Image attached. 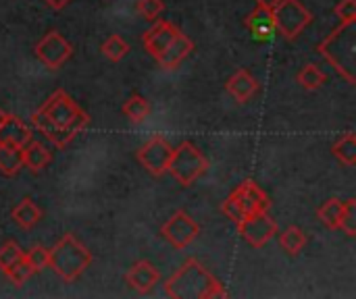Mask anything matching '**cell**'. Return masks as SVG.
<instances>
[{
	"mask_svg": "<svg viewBox=\"0 0 356 299\" xmlns=\"http://www.w3.org/2000/svg\"><path fill=\"white\" fill-rule=\"evenodd\" d=\"M296 79H298V83H300L305 89L315 92V89H319V87L327 81V75H325L317 65H305V67L298 71Z\"/></svg>",
	"mask_w": 356,
	"mask_h": 299,
	"instance_id": "22",
	"label": "cell"
},
{
	"mask_svg": "<svg viewBox=\"0 0 356 299\" xmlns=\"http://www.w3.org/2000/svg\"><path fill=\"white\" fill-rule=\"evenodd\" d=\"M23 256V250L19 248L17 241H6L0 248V271H6L10 264H15Z\"/></svg>",
	"mask_w": 356,
	"mask_h": 299,
	"instance_id": "30",
	"label": "cell"
},
{
	"mask_svg": "<svg viewBox=\"0 0 356 299\" xmlns=\"http://www.w3.org/2000/svg\"><path fill=\"white\" fill-rule=\"evenodd\" d=\"M102 54L108 58V60H113V62H119L123 56H127V52H129V44L121 37V35H111L104 44H102Z\"/></svg>",
	"mask_w": 356,
	"mask_h": 299,
	"instance_id": "27",
	"label": "cell"
},
{
	"mask_svg": "<svg viewBox=\"0 0 356 299\" xmlns=\"http://www.w3.org/2000/svg\"><path fill=\"white\" fill-rule=\"evenodd\" d=\"M4 273V277L13 283V285H23L25 281H29L31 279V275H35V271H33V266L29 264V260L25 258V254L15 262V264H10L6 271H2Z\"/></svg>",
	"mask_w": 356,
	"mask_h": 299,
	"instance_id": "25",
	"label": "cell"
},
{
	"mask_svg": "<svg viewBox=\"0 0 356 299\" xmlns=\"http://www.w3.org/2000/svg\"><path fill=\"white\" fill-rule=\"evenodd\" d=\"M44 2H46V6L52 8V10H63L71 0H44Z\"/></svg>",
	"mask_w": 356,
	"mask_h": 299,
	"instance_id": "34",
	"label": "cell"
},
{
	"mask_svg": "<svg viewBox=\"0 0 356 299\" xmlns=\"http://www.w3.org/2000/svg\"><path fill=\"white\" fill-rule=\"evenodd\" d=\"M321 56L336 69V73L350 85L356 83V21L340 23L321 44Z\"/></svg>",
	"mask_w": 356,
	"mask_h": 299,
	"instance_id": "3",
	"label": "cell"
},
{
	"mask_svg": "<svg viewBox=\"0 0 356 299\" xmlns=\"http://www.w3.org/2000/svg\"><path fill=\"white\" fill-rule=\"evenodd\" d=\"M221 210H223V214H225L229 221H234V223H240V221L246 216V214H244V208H242V202H240V196H238L236 189L227 196V200L223 202Z\"/></svg>",
	"mask_w": 356,
	"mask_h": 299,
	"instance_id": "29",
	"label": "cell"
},
{
	"mask_svg": "<svg viewBox=\"0 0 356 299\" xmlns=\"http://www.w3.org/2000/svg\"><path fill=\"white\" fill-rule=\"evenodd\" d=\"M171 154H173V146L167 139L152 137L136 152V158L152 177H163L167 173Z\"/></svg>",
	"mask_w": 356,
	"mask_h": 299,
	"instance_id": "8",
	"label": "cell"
},
{
	"mask_svg": "<svg viewBox=\"0 0 356 299\" xmlns=\"http://www.w3.org/2000/svg\"><path fill=\"white\" fill-rule=\"evenodd\" d=\"M254 2H257V6H261V8L273 10V8L277 6V2H280V0H254Z\"/></svg>",
	"mask_w": 356,
	"mask_h": 299,
	"instance_id": "35",
	"label": "cell"
},
{
	"mask_svg": "<svg viewBox=\"0 0 356 299\" xmlns=\"http://www.w3.org/2000/svg\"><path fill=\"white\" fill-rule=\"evenodd\" d=\"M209 169L207 156L192 144V142H181L177 148H173L167 173L184 187L194 185Z\"/></svg>",
	"mask_w": 356,
	"mask_h": 299,
	"instance_id": "5",
	"label": "cell"
},
{
	"mask_svg": "<svg viewBox=\"0 0 356 299\" xmlns=\"http://www.w3.org/2000/svg\"><path fill=\"white\" fill-rule=\"evenodd\" d=\"M334 15L340 19V23H355L356 0H340L334 8Z\"/></svg>",
	"mask_w": 356,
	"mask_h": 299,
	"instance_id": "32",
	"label": "cell"
},
{
	"mask_svg": "<svg viewBox=\"0 0 356 299\" xmlns=\"http://www.w3.org/2000/svg\"><path fill=\"white\" fill-rule=\"evenodd\" d=\"M165 293L175 299L227 298V289L194 258L169 277L165 283Z\"/></svg>",
	"mask_w": 356,
	"mask_h": 299,
	"instance_id": "2",
	"label": "cell"
},
{
	"mask_svg": "<svg viewBox=\"0 0 356 299\" xmlns=\"http://www.w3.org/2000/svg\"><path fill=\"white\" fill-rule=\"evenodd\" d=\"M259 87H261L259 81L250 75L248 69L236 71V73L227 79V83H225L227 94H229L236 102H240V104L248 102V100L259 92Z\"/></svg>",
	"mask_w": 356,
	"mask_h": 299,
	"instance_id": "15",
	"label": "cell"
},
{
	"mask_svg": "<svg viewBox=\"0 0 356 299\" xmlns=\"http://www.w3.org/2000/svg\"><path fill=\"white\" fill-rule=\"evenodd\" d=\"M159 279H161L159 271H156L150 262H146V260L136 262V264L125 273L127 285H129L134 291L142 293V296H144V293H150V291L156 287Z\"/></svg>",
	"mask_w": 356,
	"mask_h": 299,
	"instance_id": "12",
	"label": "cell"
},
{
	"mask_svg": "<svg viewBox=\"0 0 356 299\" xmlns=\"http://www.w3.org/2000/svg\"><path fill=\"white\" fill-rule=\"evenodd\" d=\"M29 139H33L31 129L15 114H6L4 123L0 125V144H10L23 148Z\"/></svg>",
	"mask_w": 356,
	"mask_h": 299,
	"instance_id": "17",
	"label": "cell"
},
{
	"mask_svg": "<svg viewBox=\"0 0 356 299\" xmlns=\"http://www.w3.org/2000/svg\"><path fill=\"white\" fill-rule=\"evenodd\" d=\"M273 12V25L275 29L288 40H296L307 25L313 23V12L300 2V0H280Z\"/></svg>",
	"mask_w": 356,
	"mask_h": 299,
	"instance_id": "6",
	"label": "cell"
},
{
	"mask_svg": "<svg viewBox=\"0 0 356 299\" xmlns=\"http://www.w3.org/2000/svg\"><path fill=\"white\" fill-rule=\"evenodd\" d=\"M23 169V154L21 148L10 144H0V173L4 177H15Z\"/></svg>",
	"mask_w": 356,
	"mask_h": 299,
	"instance_id": "20",
	"label": "cell"
},
{
	"mask_svg": "<svg viewBox=\"0 0 356 299\" xmlns=\"http://www.w3.org/2000/svg\"><path fill=\"white\" fill-rule=\"evenodd\" d=\"M21 154H23V166H27L33 175H38L42 169H46L52 160V154L50 150L35 142V139H29L23 148H21Z\"/></svg>",
	"mask_w": 356,
	"mask_h": 299,
	"instance_id": "18",
	"label": "cell"
},
{
	"mask_svg": "<svg viewBox=\"0 0 356 299\" xmlns=\"http://www.w3.org/2000/svg\"><path fill=\"white\" fill-rule=\"evenodd\" d=\"M92 264V254L88 252V248L71 233L63 235V239L50 250V260L48 266L65 281V283H73L77 281L86 268Z\"/></svg>",
	"mask_w": 356,
	"mask_h": 299,
	"instance_id": "4",
	"label": "cell"
},
{
	"mask_svg": "<svg viewBox=\"0 0 356 299\" xmlns=\"http://www.w3.org/2000/svg\"><path fill=\"white\" fill-rule=\"evenodd\" d=\"M338 231H344L348 237L356 235V200L344 202L342 214L338 219Z\"/></svg>",
	"mask_w": 356,
	"mask_h": 299,
	"instance_id": "28",
	"label": "cell"
},
{
	"mask_svg": "<svg viewBox=\"0 0 356 299\" xmlns=\"http://www.w3.org/2000/svg\"><path fill=\"white\" fill-rule=\"evenodd\" d=\"M194 50V42L188 37V35H184L181 31L175 35V40L156 56V62L163 67V69H177L188 56H190V52Z\"/></svg>",
	"mask_w": 356,
	"mask_h": 299,
	"instance_id": "14",
	"label": "cell"
},
{
	"mask_svg": "<svg viewBox=\"0 0 356 299\" xmlns=\"http://www.w3.org/2000/svg\"><path fill=\"white\" fill-rule=\"evenodd\" d=\"M238 233L252 248H265L273 235H277V225L267 212H257L238 223Z\"/></svg>",
	"mask_w": 356,
	"mask_h": 299,
	"instance_id": "9",
	"label": "cell"
},
{
	"mask_svg": "<svg viewBox=\"0 0 356 299\" xmlns=\"http://www.w3.org/2000/svg\"><path fill=\"white\" fill-rule=\"evenodd\" d=\"M198 233H200L198 223H196L186 210L173 212V214L165 221V225L161 227L163 239H165L169 246H173L175 250L188 248V246L198 237Z\"/></svg>",
	"mask_w": 356,
	"mask_h": 299,
	"instance_id": "7",
	"label": "cell"
},
{
	"mask_svg": "<svg viewBox=\"0 0 356 299\" xmlns=\"http://www.w3.org/2000/svg\"><path fill=\"white\" fill-rule=\"evenodd\" d=\"M4 119H6V112H4V110H2V108H0V125H2V123H4Z\"/></svg>",
	"mask_w": 356,
	"mask_h": 299,
	"instance_id": "36",
	"label": "cell"
},
{
	"mask_svg": "<svg viewBox=\"0 0 356 299\" xmlns=\"http://www.w3.org/2000/svg\"><path fill=\"white\" fill-rule=\"evenodd\" d=\"M334 156L342 162V164H346V166H355L356 164V135L353 133H348V135H344L342 139H338L336 144H334Z\"/></svg>",
	"mask_w": 356,
	"mask_h": 299,
	"instance_id": "26",
	"label": "cell"
},
{
	"mask_svg": "<svg viewBox=\"0 0 356 299\" xmlns=\"http://www.w3.org/2000/svg\"><path fill=\"white\" fill-rule=\"evenodd\" d=\"M25 258L29 260V264L33 266V271H35V273H40L42 268H46V266H48L50 252H48V250H44V248H40V246H35L33 250H29V252L25 254Z\"/></svg>",
	"mask_w": 356,
	"mask_h": 299,
	"instance_id": "33",
	"label": "cell"
},
{
	"mask_svg": "<svg viewBox=\"0 0 356 299\" xmlns=\"http://www.w3.org/2000/svg\"><path fill=\"white\" fill-rule=\"evenodd\" d=\"M35 56L50 69L56 71L60 69L73 54V46L58 33V31H48L38 44H35Z\"/></svg>",
	"mask_w": 356,
	"mask_h": 299,
	"instance_id": "10",
	"label": "cell"
},
{
	"mask_svg": "<svg viewBox=\"0 0 356 299\" xmlns=\"http://www.w3.org/2000/svg\"><path fill=\"white\" fill-rule=\"evenodd\" d=\"M344 202L338 198H330L327 202H323V206H319L317 210V219L321 221V225H325L327 229H338V219L342 214Z\"/></svg>",
	"mask_w": 356,
	"mask_h": 299,
	"instance_id": "23",
	"label": "cell"
},
{
	"mask_svg": "<svg viewBox=\"0 0 356 299\" xmlns=\"http://www.w3.org/2000/svg\"><path fill=\"white\" fill-rule=\"evenodd\" d=\"M10 219L15 221V225H19L21 229H31L42 221V210L35 206V202L31 198H23L10 212Z\"/></svg>",
	"mask_w": 356,
	"mask_h": 299,
	"instance_id": "19",
	"label": "cell"
},
{
	"mask_svg": "<svg viewBox=\"0 0 356 299\" xmlns=\"http://www.w3.org/2000/svg\"><path fill=\"white\" fill-rule=\"evenodd\" d=\"M90 123V117L77 106V102L65 92L56 89L42 106L31 114V125L56 148H67Z\"/></svg>",
	"mask_w": 356,
	"mask_h": 299,
	"instance_id": "1",
	"label": "cell"
},
{
	"mask_svg": "<svg viewBox=\"0 0 356 299\" xmlns=\"http://www.w3.org/2000/svg\"><path fill=\"white\" fill-rule=\"evenodd\" d=\"M150 102L146 100V98H142V96H131L125 104H123V114L129 119V121H134V123H142V121H146V117L150 114Z\"/></svg>",
	"mask_w": 356,
	"mask_h": 299,
	"instance_id": "24",
	"label": "cell"
},
{
	"mask_svg": "<svg viewBox=\"0 0 356 299\" xmlns=\"http://www.w3.org/2000/svg\"><path fill=\"white\" fill-rule=\"evenodd\" d=\"M163 10H165V2L163 0H138V12L146 21H156Z\"/></svg>",
	"mask_w": 356,
	"mask_h": 299,
	"instance_id": "31",
	"label": "cell"
},
{
	"mask_svg": "<svg viewBox=\"0 0 356 299\" xmlns=\"http://www.w3.org/2000/svg\"><path fill=\"white\" fill-rule=\"evenodd\" d=\"M280 246L286 254L296 256L300 254V250L307 246V235L300 227H288L282 235H280Z\"/></svg>",
	"mask_w": 356,
	"mask_h": 299,
	"instance_id": "21",
	"label": "cell"
},
{
	"mask_svg": "<svg viewBox=\"0 0 356 299\" xmlns=\"http://www.w3.org/2000/svg\"><path fill=\"white\" fill-rule=\"evenodd\" d=\"M177 33H179V29H177L173 23L161 19V21H156L154 27H150V29L144 33V48L148 50L150 56L156 58V56L175 40Z\"/></svg>",
	"mask_w": 356,
	"mask_h": 299,
	"instance_id": "11",
	"label": "cell"
},
{
	"mask_svg": "<svg viewBox=\"0 0 356 299\" xmlns=\"http://www.w3.org/2000/svg\"><path fill=\"white\" fill-rule=\"evenodd\" d=\"M244 23H246L248 31L252 33V40H254V42H261V44L271 42V35H273V31H275L273 12H271V10L257 6V8L246 17Z\"/></svg>",
	"mask_w": 356,
	"mask_h": 299,
	"instance_id": "16",
	"label": "cell"
},
{
	"mask_svg": "<svg viewBox=\"0 0 356 299\" xmlns=\"http://www.w3.org/2000/svg\"><path fill=\"white\" fill-rule=\"evenodd\" d=\"M238 196H240V202H242V208H244V214L250 216V214H257V212H267L271 202H269V196L250 179H246L238 189ZM244 216V219H246Z\"/></svg>",
	"mask_w": 356,
	"mask_h": 299,
	"instance_id": "13",
	"label": "cell"
}]
</instances>
